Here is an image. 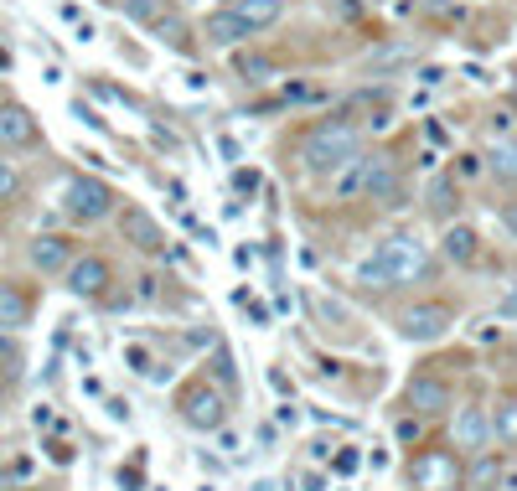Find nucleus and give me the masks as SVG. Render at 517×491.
Segmentation results:
<instances>
[{
  "mask_svg": "<svg viewBox=\"0 0 517 491\" xmlns=\"http://www.w3.org/2000/svg\"><path fill=\"white\" fill-rule=\"evenodd\" d=\"M357 280L373 285V290H404V285H424L430 280V243L419 233L399 228V233H383L368 254L357 264Z\"/></svg>",
  "mask_w": 517,
  "mask_h": 491,
  "instance_id": "f257e3e1",
  "label": "nucleus"
},
{
  "mask_svg": "<svg viewBox=\"0 0 517 491\" xmlns=\"http://www.w3.org/2000/svg\"><path fill=\"white\" fill-rule=\"evenodd\" d=\"M357 156H368V135H362V125L352 114L316 119V125H306L295 140V166L311 171V176H337Z\"/></svg>",
  "mask_w": 517,
  "mask_h": 491,
  "instance_id": "f03ea898",
  "label": "nucleus"
},
{
  "mask_svg": "<svg viewBox=\"0 0 517 491\" xmlns=\"http://www.w3.org/2000/svg\"><path fill=\"white\" fill-rule=\"evenodd\" d=\"M63 212L73 223L94 228V223H104V218L119 212V192L109 187V181H99V176H73L63 187Z\"/></svg>",
  "mask_w": 517,
  "mask_h": 491,
  "instance_id": "7ed1b4c3",
  "label": "nucleus"
},
{
  "mask_svg": "<svg viewBox=\"0 0 517 491\" xmlns=\"http://www.w3.org/2000/svg\"><path fill=\"white\" fill-rule=\"evenodd\" d=\"M176 414L192 429H202V435H212V429L228 424V393H218V383H207V378H192L176 393Z\"/></svg>",
  "mask_w": 517,
  "mask_h": 491,
  "instance_id": "20e7f679",
  "label": "nucleus"
},
{
  "mask_svg": "<svg viewBox=\"0 0 517 491\" xmlns=\"http://www.w3.org/2000/svg\"><path fill=\"white\" fill-rule=\"evenodd\" d=\"M450 445L461 460H476V455H492L497 435H492V409L486 404H455L450 409Z\"/></svg>",
  "mask_w": 517,
  "mask_h": 491,
  "instance_id": "39448f33",
  "label": "nucleus"
},
{
  "mask_svg": "<svg viewBox=\"0 0 517 491\" xmlns=\"http://www.w3.org/2000/svg\"><path fill=\"white\" fill-rule=\"evenodd\" d=\"M404 404L414 419H445L455 409V383L440 373V367H419V373L404 383Z\"/></svg>",
  "mask_w": 517,
  "mask_h": 491,
  "instance_id": "423d86ee",
  "label": "nucleus"
},
{
  "mask_svg": "<svg viewBox=\"0 0 517 491\" xmlns=\"http://www.w3.org/2000/svg\"><path fill=\"white\" fill-rule=\"evenodd\" d=\"M455 326V305L430 295V300H414L399 311V336H409V342H440V336Z\"/></svg>",
  "mask_w": 517,
  "mask_h": 491,
  "instance_id": "0eeeda50",
  "label": "nucleus"
},
{
  "mask_svg": "<svg viewBox=\"0 0 517 491\" xmlns=\"http://www.w3.org/2000/svg\"><path fill=\"white\" fill-rule=\"evenodd\" d=\"M63 285H68V295H78V300H104L109 285H114V264H109L104 254H78L73 269L63 274Z\"/></svg>",
  "mask_w": 517,
  "mask_h": 491,
  "instance_id": "6e6552de",
  "label": "nucleus"
},
{
  "mask_svg": "<svg viewBox=\"0 0 517 491\" xmlns=\"http://www.w3.org/2000/svg\"><path fill=\"white\" fill-rule=\"evenodd\" d=\"M26 259H32L37 274H68L78 249H73V238H63V233H37L32 243H26Z\"/></svg>",
  "mask_w": 517,
  "mask_h": 491,
  "instance_id": "1a4fd4ad",
  "label": "nucleus"
},
{
  "mask_svg": "<svg viewBox=\"0 0 517 491\" xmlns=\"http://www.w3.org/2000/svg\"><path fill=\"white\" fill-rule=\"evenodd\" d=\"M42 140V125L26 104H0V150H32Z\"/></svg>",
  "mask_w": 517,
  "mask_h": 491,
  "instance_id": "9d476101",
  "label": "nucleus"
},
{
  "mask_svg": "<svg viewBox=\"0 0 517 491\" xmlns=\"http://www.w3.org/2000/svg\"><path fill=\"white\" fill-rule=\"evenodd\" d=\"M362 202H378V207H404V202H409L404 176H399V166H393L388 156H373V171H368V197H362Z\"/></svg>",
  "mask_w": 517,
  "mask_h": 491,
  "instance_id": "9b49d317",
  "label": "nucleus"
},
{
  "mask_svg": "<svg viewBox=\"0 0 517 491\" xmlns=\"http://www.w3.org/2000/svg\"><path fill=\"white\" fill-rule=\"evenodd\" d=\"M119 233H125V243H135L140 254H166V233H161V223L150 218L145 207H125V212H119Z\"/></svg>",
  "mask_w": 517,
  "mask_h": 491,
  "instance_id": "f8f14e48",
  "label": "nucleus"
},
{
  "mask_svg": "<svg viewBox=\"0 0 517 491\" xmlns=\"http://www.w3.org/2000/svg\"><path fill=\"white\" fill-rule=\"evenodd\" d=\"M202 37H207V47H243V42H254L249 21H243L233 6L207 11V21H202Z\"/></svg>",
  "mask_w": 517,
  "mask_h": 491,
  "instance_id": "ddd939ff",
  "label": "nucleus"
},
{
  "mask_svg": "<svg viewBox=\"0 0 517 491\" xmlns=\"http://www.w3.org/2000/svg\"><path fill=\"white\" fill-rule=\"evenodd\" d=\"M32 311H37V305H32V295H26L16 280H0V331H26V326H32Z\"/></svg>",
  "mask_w": 517,
  "mask_h": 491,
  "instance_id": "4468645a",
  "label": "nucleus"
},
{
  "mask_svg": "<svg viewBox=\"0 0 517 491\" xmlns=\"http://www.w3.org/2000/svg\"><path fill=\"white\" fill-rule=\"evenodd\" d=\"M440 254H445V264H455V269H471V264L481 259V238H476V228H471V223H450L445 238H440Z\"/></svg>",
  "mask_w": 517,
  "mask_h": 491,
  "instance_id": "2eb2a0df",
  "label": "nucleus"
},
{
  "mask_svg": "<svg viewBox=\"0 0 517 491\" xmlns=\"http://www.w3.org/2000/svg\"><path fill=\"white\" fill-rule=\"evenodd\" d=\"M368 171H373V156H357L352 166H342L331 176V197L337 202H362L368 197Z\"/></svg>",
  "mask_w": 517,
  "mask_h": 491,
  "instance_id": "dca6fc26",
  "label": "nucleus"
},
{
  "mask_svg": "<svg viewBox=\"0 0 517 491\" xmlns=\"http://www.w3.org/2000/svg\"><path fill=\"white\" fill-rule=\"evenodd\" d=\"M243 21H249V32L259 37V32H269V26H280V16H285V0H238L233 6Z\"/></svg>",
  "mask_w": 517,
  "mask_h": 491,
  "instance_id": "f3484780",
  "label": "nucleus"
},
{
  "mask_svg": "<svg viewBox=\"0 0 517 491\" xmlns=\"http://www.w3.org/2000/svg\"><path fill=\"white\" fill-rule=\"evenodd\" d=\"M492 435H497V445H517V393H502L497 404H492Z\"/></svg>",
  "mask_w": 517,
  "mask_h": 491,
  "instance_id": "a211bd4d",
  "label": "nucleus"
},
{
  "mask_svg": "<svg viewBox=\"0 0 517 491\" xmlns=\"http://www.w3.org/2000/svg\"><path fill=\"white\" fill-rule=\"evenodd\" d=\"M486 171H497V176L517 181V135H512V140H492V145H486Z\"/></svg>",
  "mask_w": 517,
  "mask_h": 491,
  "instance_id": "6ab92c4d",
  "label": "nucleus"
},
{
  "mask_svg": "<svg viewBox=\"0 0 517 491\" xmlns=\"http://www.w3.org/2000/svg\"><path fill=\"white\" fill-rule=\"evenodd\" d=\"M497 476H502V460H497V455H476V460H471V486H476V491H492Z\"/></svg>",
  "mask_w": 517,
  "mask_h": 491,
  "instance_id": "aec40b11",
  "label": "nucleus"
},
{
  "mask_svg": "<svg viewBox=\"0 0 517 491\" xmlns=\"http://www.w3.org/2000/svg\"><path fill=\"white\" fill-rule=\"evenodd\" d=\"M16 192H21V166L0 156V202H11Z\"/></svg>",
  "mask_w": 517,
  "mask_h": 491,
  "instance_id": "412c9836",
  "label": "nucleus"
},
{
  "mask_svg": "<svg viewBox=\"0 0 517 491\" xmlns=\"http://www.w3.org/2000/svg\"><path fill=\"white\" fill-rule=\"evenodd\" d=\"M486 171V156H471V150H466V156H455V181H476Z\"/></svg>",
  "mask_w": 517,
  "mask_h": 491,
  "instance_id": "4be33fe9",
  "label": "nucleus"
},
{
  "mask_svg": "<svg viewBox=\"0 0 517 491\" xmlns=\"http://www.w3.org/2000/svg\"><path fill=\"white\" fill-rule=\"evenodd\" d=\"M450 197H455V181H430V212H450Z\"/></svg>",
  "mask_w": 517,
  "mask_h": 491,
  "instance_id": "5701e85b",
  "label": "nucleus"
},
{
  "mask_svg": "<svg viewBox=\"0 0 517 491\" xmlns=\"http://www.w3.org/2000/svg\"><path fill=\"white\" fill-rule=\"evenodd\" d=\"M125 16H130V21H145V26H156V21H161L156 0H130V6H125Z\"/></svg>",
  "mask_w": 517,
  "mask_h": 491,
  "instance_id": "b1692460",
  "label": "nucleus"
},
{
  "mask_svg": "<svg viewBox=\"0 0 517 491\" xmlns=\"http://www.w3.org/2000/svg\"><path fill=\"white\" fill-rule=\"evenodd\" d=\"M497 223H502V228H507V233H512V238H517V197H512V202H502V207H497Z\"/></svg>",
  "mask_w": 517,
  "mask_h": 491,
  "instance_id": "393cba45",
  "label": "nucleus"
},
{
  "mask_svg": "<svg viewBox=\"0 0 517 491\" xmlns=\"http://www.w3.org/2000/svg\"><path fill=\"white\" fill-rule=\"evenodd\" d=\"M47 455L57 460V466H68V460H73V445H68V440H52V445H47Z\"/></svg>",
  "mask_w": 517,
  "mask_h": 491,
  "instance_id": "a878e982",
  "label": "nucleus"
},
{
  "mask_svg": "<svg viewBox=\"0 0 517 491\" xmlns=\"http://www.w3.org/2000/svg\"><path fill=\"white\" fill-rule=\"evenodd\" d=\"M337 471H357V450H342V455H337Z\"/></svg>",
  "mask_w": 517,
  "mask_h": 491,
  "instance_id": "bb28decb",
  "label": "nucleus"
},
{
  "mask_svg": "<svg viewBox=\"0 0 517 491\" xmlns=\"http://www.w3.org/2000/svg\"><path fill=\"white\" fill-rule=\"evenodd\" d=\"M0 73H11V52L6 47H0Z\"/></svg>",
  "mask_w": 517,
  "mask_h": 491,
  "instance_id": "cd10ccee",
  "label": "nucleus"
},
{
  "mask_svg": "<svg viewBox=\"0 0 517 491\" xmlns=\"http://www.w3.org/2000/svg\"><path fill=\"white\" fill-rule=\"evenodd\" d=\"M0 393H6V373H0Z\"/></svg>",
  "mask_w": 517,
  "mask_h": 491,
  "instance_id": "c85d7f7f",
  "label": "nucleus"
},
{
  "mask_svg": "<svg viewBox=\"0 0 517 491\" xmlns=\"http://www.w3.org/2000/svg\"><path fill=\"white\" fill-rule=\"evenodd\" d=\"M223 6H238V0H223Z\"/></svg>",
  "mask_w": 517,
  "mask_h": 491,
  "instance_id": "c756f323",
  "label": "nucleus"
}]
</instances>
